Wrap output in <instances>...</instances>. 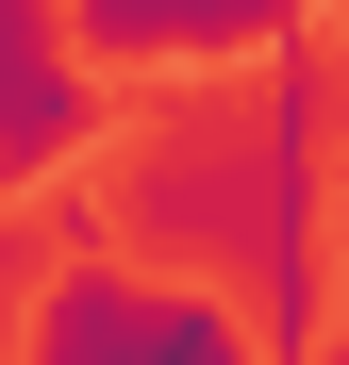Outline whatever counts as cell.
I'll use <instances>...</instances> for the list:
<instances>
[{
    "label": "cell",
    "mask_w": 349,
    "mask_h": 365,
    "mask_svg": "<svg viewBox=\"0 0 349 365\" xmlns=\"http://www.w3.org/2000/svg\"><path fill=\"white\" fill-rule=\"evenodd\" d=\"M233 150H250V200H233V282H250V332L300 365L333 349V34L283 17L266 34V83L233 116Z\"/></svg>",
    "instance_id": "cell-1"
},
{
    "label": "cell",
    "mask_w": 349,
    "mask_h": 365,
    "mask_svg": "<svg viewBox=\"0 0 349 365\" xmlns=\"http://www.w3.org/2000/svg\"><path fill=\"white\" fill-rule=\"evenodd\" d=\"M233 200H250V150H233V116H216V100H183V116L133 150V182H116V232H133L150 266L216 282V266H233Z\"/></svg>",
    "instance_id": "cell-2"
},
{
    "label": "cell",
    "mask_w": 349,
    "mask_h": 365,
    "mask_svg": "<svg viewBox=\"0 0 349 365\" xmlns=\"http://www.w3.org/2000/svg\"><path fill=\"white\" fill-rule=\"evenodd\" d=\"M67 150H100V83H84V50L50 34V0H17V17H0V200H34Z\"/></svg>",
    "instance_id": "cell-3"
},
{
    "label": "cell",
    "mask_w": 349,
    "mask_h": 365,
    "mask_svg": "<svg viewBox=\"0 0 349 365\" xmlns=\"http://www.w3.org/2000/svg\"><path fill=\"white\" fill-rule=\"evenodd\" d=\"M50 250H67V216H17V200H0V316L50 282Z\"/></svg>",
    "instance_id": "cell-4"
},
{
    "label": "cell",
    "mask_w": 349,
    "mask_h": 365,
    "mask_svg": "<svg viewBox=\"0 0 349 365\" xmlns=\"http://www.w3.org/2000/svg\"><path fill=\"white\" fill-rule=\"evenodd\" d=\"M333 232H349V166H333Z\"/></svg>",
    "instance_id": "cell-5"
},
{
    "label": "cell",
    "mask_w": 349,
    "mask_h": 365,
    "mask_svg": "<svg viewBox=\"0 0 349 365\" xmlns=\"http://www.w3.org/2000/svg\"><path fill=\"white\" fill-rule=\"evenodd\" d=\"M300 365H349V349H300Z\"/></svg>",
    "instance_id": "cell-6"
},
{
    "label": "cell",
    "mask_w": 349,
    "mask_h": 365,
    "mask_svg": "<svg viewBox=\"0 0 349 365\" xmlns=\"http://www.w3.org/2000/svg\"><path fill=\"white\" fill-rule=\"evenodd\" d=\"M333 17H349V0H333Z\"/></svg>",
    "instance_id": "cell-7"
}]
</instances>
